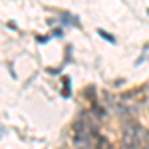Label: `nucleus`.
<instances>
[{
  "label": "nucleus",
  "instance_id": "nucleus-1",
  "mask_svg": "<svg viewBox=\"0 0 149 149\" xmlns=\"http://www.w3.org/2000/svg\"><path fill=\"white\" fill-rule=\"evenodd\" d=\"M90 131H95V129H90L86 117L81 115L74 121L72 125V137H74V145L78 149H86V145H90Z\"/></svg>",
  "mask_w": 149,
  "mask_h": 149
},
{
  "label": "nucleus",
  "instance_id": "nucleus-2",
  "mask_svg": "<svg viewBox=\"0 0 149 149\" xmlns=\"http://www.w3.org/2000/svg\"><path fill=\"white\" fill-rule=\"evenodd\" d=\"M139 133H141V129H139V127L125 125V127H123V135H121L123 145H125L127 149H139V145H141Z\"/></svg>",
  "mask_w": 149,
  "mask_h": 149
},
{
  "label": "nucleus",
  "instance_id": "nucleus-3",
  "mask_svg": "<svg viewBox=\"0 0 149 149\" xmlns=\"http://www.w3.org/2000/svg\"><path fill=\"white\" fill-rule=\"evenodd\" d=\"M70 84H72V80H70L68 76H64V78H62V97H66V100L72 95V92H70Z\"/></svg>",
  "mask_w": 149,
  "mask_h": 149
},
{
  "label": "nucleus",
  "instance_id": "nucleus-4",
  "mask_svg": "<svg viewBox=\"0 0 149 149\" xmlns=\"http://www.w3.org/2000/svg\"><path fill=\"white\" fill-rule=\"evenodd\" d=\"M92 113H95V117L97 119H105V107H100V105H93L92 107Z\"/></svg>",
  "mask_w": 149,
  "mask_h": 149
},
{
  "label": "nucleus",
  "instance_id": "nucleus-5",
  "mask_svg": "<svg viewBox=\"0 0 149 149\" xmlns=\"http://www.w3.org/2000/svg\"><path fill=\"white\" fill-rule=\"evenodd\" d=\"M97 34L102 36L103 40H107L109 44H115V38H113V36H111V34H109V32H105L103 28H97Z\"/></svg>",
  "mask_w": 149,
  "mask_h": 149
},
{
  "label": "nucleus",
  "instance_id": "nucleus-6",
  "mask_svg": "<svg viewBox=\"0 0 149 149\" xmlns=\"http://www.w3.org/2000/svg\"><path fill=\"white\" fill-rule=\"evenodd\" d=\"M52 36H58V38H60V36H64V34H62V28H56V30L52 32Z\"/></svg>",
  "mask_w": 149,
  "mask_h": 149
},
{
  "label": "nucleus",
  "instance_id": "nucleus-7",
  "mask_svg": "<svg viewBox=\"0 0 149 149\" xmlns=\"http://www.w3.org/2000/svg\"><path fill=\"white\" fill-rule=\"evenodd\" d=\"M36 40H38V42H40V44H46V42H48V38H40V36H38V38H36Z\"/></svg>",
  "mask_w": 149,
  "mask_h": 149
},
{
  "label": "nucleus",
  "instance_id": "nucleus-8",
  "mask_svg": "<svg viewBox=\"0 0 149 149\" xmlns=\"http://www.w3.org/2000/svg\"><path fill=\"white\" fill-rule=\"evenodd\" d=\"M147 14H149V8H147Z\"/></svg>",
  "mask_w": 149,
  "mask_h": 149
}]
</instances>
